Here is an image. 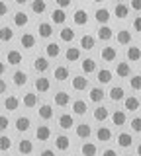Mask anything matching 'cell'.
<instances>
[{
    "instance_id": "obj_33",
    "label": "cell",
    "mask_w": 141,
    "mask_h": 156,
    "mask_svg": "<svg viewBox=\"0 0 141 156\" xmlns=\"http://www.w3.org/2000/svg\"><path fill=\"white\" fill-rule=\"evenodd\" d=\"M37 113H39V119H43V121H49L51 117H53V107L49 105V104H43L39 109H37Z\"/></svg>"
},
{
    "instance_id": "obj_47",
    "label": "cell",
    "mask_w": 141,
    "mask_h": 156,
    "mask_svg": "<svg viewBox=\"0 0 141 156\" xmlns=\"http://www.w3.org/2000/svg\"><path fill=\"white\" fill-rule=\"evenodd\" d=\"M129 86L131 90H141V74H133V78H129Z\"/></svg>"
},
{
    "instance_id": "obj_9",
    "label": "cell",
    "mask_w": 141,
    "mask_h": 156,
    "mask_svg": "<svg viewBox=\"0 0 141 156\" xmlns=\"http://www.w3.org/2000/svg\"><path fill=\"white\" fill-rule=\"evenodd\" d=\"M35 90L39 92V94H45V92H49V90H51L49 78H43V76L37 78V80H35Z\"/></svg>"
},
{
    "instance_id": "obj_5",
    "label": "cell",
    "mask_w": 141,
    "mask_h": 156,
    "mask_svg": "<svg viewBox=\"0 0 141 156\" xmlns=\"http://www.w3.org/2000/svg\"><path fill=\"white\" fill-rule=\"evenodd\" d=\"M110 18H112V16H110V10H108V8L102 6V8L96 10V22H98L100 26H108Z\"/></svg>"
},
{
    "instance_id": "obj_12",
    "label": "cell",
    "mask_w": 141,
    "mask_h": 156,
    "mask_svg": "<svg viewBox=\"0 0 141 156\" xmlns=\"http://www.w3.org/2000/svg\"><path fill=\"white\" fill-rule=\"evenodd\" d=\"M20 45L24 49H33L35 47V35H33V33H24L20 37Z\"/></svg>"
},
{
    "instance_id": "obj_55",
    "label": "cell",
    "mask_w": 141,
    "mask_h": 156,
    "mask_svg": "<svg viewBox=\"0 0 141 156\" xmlns=\"http://www.w3.org/2000/svg\"><path fill=\"white\" fill-rule=\"evenodd\" d=\"M6 90H8V84L0 78V94H6Z\"/></svg>"
},
{
    "instance_id": "obj_3",
    "label": "cell",
    "mask_w": 141,
    "mask_h": 156,
    "mask_svg": "<svg viewBox=\"0 0 141 156\" xmlns=\"http://www.w3.org/2000/svg\"><path fill=\"white\" fill-rule=\"evenodd\" d=\"M72 22H75V26H86L88 23V14H86V10H75V14H72Z\"/></svg>"
},
{
    "instance_id": "obj_23",
    "label": "cell",
    "mask_w": 141,
    "mask_h": 156,
    "mask_svg": "<svg viewBox=\"0 0 141 156\" xmlns=\"http://www.w3.org/2000/svg\"><path fill=\"white\" fill-rule=\"evenodd\" d=\"M112 37H114V29L110 26H100V29H98V39L100 41H110Z\"/></svg>"
},
{
    "instance_id": "obj_21",
    "label": "cell",
    "mask_w": 141,
    "mask_h": 156,
    "mask_svg": "<svg viewBox=\"0 0 141 156\" xmlns=\"http://www.w3.org/2000/svg\"><path fill=\"white\" fill-rule=\"evenodd\" d=\"M65 20H67V14H65V10H61V8H55V10L51 12V22H53V23L61 26V23H65Z\"/></svg>"
},
{
    "instance_id": "obj_46",
    "label": "cell",
    "mask_w": 141,
    "mask_h": 156,
    "mask_svg": "<svg viewBox=\"0 0 141 156\" xmlns=\"http://www.w3.org/2000/svg\"><path fill=\"white\" fill-rule=\"evenodd\" d=\"M10 146H12V139H10V136L0 135V150H2V152H8Z\"/></svg>"
},
{
    "instance_id": "obj_24",
    "label": "cell",
    "mask_w": 141,
    "mask_h": 156,
    "mask_svg": "<svg viewBox=\"0 0 141 156\" xmlns=\"http://www.w3.org/2000/svg\"><path fill=\"white\" fill-rule=\"evenodd\" d=\"M28 22H30V18H28L26 12H16L14 14V26L16 27H26Z\"/></svg>"
},
{
    "instance_id": "obj_4",
    "label": "cell",
    "mask_w": 141,
    "mask_h": 156,
    "mask_svg": "<svg viewBox=\"0 0 141 156\" xmlns=\"http://www.w3.org/2000/svg\"><path fill=\"white\" fill-rule=\"evenodd\" d=\"M35 139L39 140V143H45V140L51 139V129L47 125H39L35 129Z\"/></svg>"
},
{
    "instance_id": "obj_6",
    "label": "cell",
    "mask_w": 141,
    "mask_h": 156,
    "mask_svg": "<svg viewBox=\"0 0 141 156\" xmlns=\"http://www.w3.org/2000/svg\"><path fill=\"white\" fill-rule=\"evenodd\" d=\"M22 58H24L22 53L16 51V49H12V51L6 53V62H8V65H12V66H18V65L22 62Z\"/></svg>"
},
{
    "instance_id": "obj_22",
    "label": "cell",
    "mask_w": 141,
    "mask_h": 156,
    "mask_svg": "<svg viewBox=\"0 0 141 156\" xmlns=\"http://www.w3.org/2000/svg\"><path fill=\"white\" fill-rule=\"evenodd\" d=\"M139 105H141V101H139L135 96H129V98H125V100H124V107H125L128 111H137Z\"/></svg>"
},
{
    "instance_id": "obj_52",
    "label": "cell",
    "mask_w": 141,
    "mask_h": 156,
    "mask_svg": "<svg viewBox=\"0 0 141 156\" xmlns=\"http://www.w3.org/2000/svg\"><path fill=\"white\" fill-rule=\"evenodd\" d=\"M131 10H135V12H141V0H133V2L129 4Z\"/></svg>"
},
{
    "instance_id": "obj_42",
    "label": "cell",
    "mask_w": 141,
    "mask_h": 156,
    "mask_svg": "<svg viewBox=\"0 0 141 156\" xmlns=\"http://www.w3.org/2000/svg\"><path fill=\"white\" fill-rule=\"evenodd\" d=\"M12 39H14V29L12 27H8V26L0 27V41H12Z\"/></svg>"
},
{
    "instance_id": "obj_19",
    "label": "cell",
    "mask_w": 141,
    "mask_h": 156,
    "mask_svg": "<svg viewBox=\"0 0 141 156\" xmlns=\"http://www.w3.org/2000/svg\"><path fill=\"white\" fill-rule=\"evenodd\" d=\"M37 31H39V37L49 39L53 35V26H51V23H47V22H41L39 26H37Z\"/></svg>"
},
{
    "instance_id": "obj_14",
    "label": "cell",
    "mask_w": 141,
    "mask_h": 156,
    "mask_svg": "<svg viewBox=\"0 0 141 156\" xmlns=\"http://www.w3.org/2000/svg\"><path fill=\"white\" fill-rule=\"evenodd\" d=\"M30 125H32V121H30V117H18V119H16V125H14V127H16V131H18V133H26V131L28 129H30Z\"/></svg>"
},
{
    "instance_id": "obj_31",
    "label": "cell",
    "mask_w": 141,
    "mask_h": 156,
    "mask_svg": "<svg viewBox=\"0 0 141 156\" xmlns=\"http://www.w3.org/2000/svg\"><path fill=\"white\" fill-rule=\"evenodd\" d=\"M90 133H92V129H90V125L88 123H80V125H76V136L79 139H88L90 136Z\"/></svg>"
},
{
    "instance_id": "obj_28",
    "label": "cell",
    "mask_w": 141,
    "mask_h": 156,
    "mask_svg": "<svg viewBox=\"0 0 141 156\" xmlns=\"http://www.w3.org/2000/svg\"><path fill=\"white\" fill-rule=\"evenodd\" d=\"M124 88L121 86H112L110 88V92H108V96H110V100L112 101H120V100H124Z\"/></svg>"
},
{
    "instance_id": "obj_27",
    "label": "cell",
    "mask_w": 141,
    "mask_h": 156,
    "mask_svg": "<svg viewBox=\"0 0 141 156\" xmlns=\"http://www.w3.org/2000/svg\"><path fill=\"white\" fill-rule=\"evenodd\" d=\"M131 144H133V136H131L129 133H120L118 135V146H121V148H129Z\"/></svg>"
},
{
    "instance_id": "obj_26",
    "label": "cell",
    "mask_w": 141,
    "mask_h": 156,
    "mask_svg": "<svg viewBox=\"0 0 141 156\" xmlns=\"http://www.w3.org/2000/svg\"><path fill=\"white\" fill-rule=\"evenodd\" d=\"M69 74H71V72H69L67 66H57L55 72H53V78H55L57 82H65L67 78H69Z\"/></svg>"
},
{
    "instance_id": "obj_51",
    "label": "cell",
    "mask_w": 141,
    "mask_h": 156,
    "mask_svg": "<svg viewBox=\"0 0 141 156\" xmlns=\"http://www.w3.org/2000/svg\"><path fill=\"white\" fill-rule=\"evenodd\" d=\"M133 29H135V31H139V33H141V16L133 18Z\"/></svg>"
},
{
    "instance_id": "obj_41",
    "label": "cell",
    "mask_w": 141,
    "mask_h": 156,
    "mask_svg": "<svg viewBox=\"0 0 141 156\" xmlns=\"http://www.w3.org/2000/svg\"><path fill=\"white\" fill-rule=\"evenodd\" d=\"M96 139L102 140V143H108V140L112 139V131L108 129V127H100V129L96 131Z\"/></svg>"
},
{
    "instance_id": "obj_54",
    "label": "cell",
    "mask_w": 141,
    "mask_h": 156,
    "mask_svg": "<svg viewBox=\"0 0 141 156\" xmlns=\"http://www.w3.org/2000/svg\"><path fill=\"white\" fill-rule=\"evenodd\" d=\"M102 156H118V152H116L114 148H106L104 152H102Z\"/></svg>"
},
{
    "instance_id": "obj_16",
    "label": "cell",
    "mask_w": 141,
    "mask_h": 156,
    "mask_svg": "<svg viewBox=\"0 0 141 156\" xmlns=\"http://www.w3.org/2000/svg\"><path fill=\"white\" fill-rule=\"evenodd\" d=\"M69 104H71V94H67V92H57L55 94V105L67 107Z\"/></svg>"
},
{
    "instance_id": "obj_57",
    "label": "cell",
    "mask_w": 141,
    "mask_h": 156,
    "mask_svg": "<svg viewBox=\"0 0 141 156\" xmlns=\"http://www.w3.org/2000/svg\"><path fill=\"white\" fill-rule=\"evenodd\" d=\"M4 72H6V62H2V61H0V76H2Z\"/></svg>"
},
{
    "instance_id": "obj_8",
    "label": "cell",
    "mask_w": 141,
    "mask_h": 156,
    "mask_svg": "<svg viewBox=\"0 0 141 156\" xmlns=\"http://www.w3.org/2000/svg\"><path fill=\"white\" fill-rule=\"evenodd\" d=\"M71 84H72V90L82 92V90H86V88H88V78H84V76H75Z\"/></svg>"
},
{
    "instance_id": "obj_45",
    "label": "cell",
    "mask_w": 141,
    "mask_h": 156,
    "mask_svg": "<svg viewBox=\"0 0 141 156\" xmlns=\"http://www.w3.org/2000/svg\"><path fill=\"white\" fill-rule=\"evenodd\" d=\"M22 101H24V105H26V107H30V109H32V107L37 105V94H32V92H30V94L24 96Z\"/></svg>"
},
{
    "instance_id": "obj_39",
    "label": "cell",
    "mask_w": 141,
    "mask_h": 156,
    "mask_svg": "<svg viewBox=\"0 0 141 156\" xmlns=\"http://www.w3.org/2000/svg\"><path fill=\"white\" fill-rule=\"evenodd\" d=\"M45 53H47V58H57V57H59V53H61V47L57 45V43H47Z\"/></svg>"
},
{
    "instance_id": "obj_44",
    "label": "cell",
    "mask_w": 141,
    "mask_h": 156,
    "mask_svg": "<svg viewBox=\"0 0 141 156\" xmlns=\"http://www.w3.org/2000/svg\"><path fill=\"white\" fill-rule=\"evenodd\" d=\"M32 10H33V14L41 16V14L47 10V4H45V0H35V2L32 4Z\"/></svg>"
},
{
    "instance_id": "obj_13",
    "label": "cell",
    "mask_w": 141,
    "mask_h": 156,
    "mask_svg": "<svg viewBox=\"0 0 141 156\" xmlns=\"http://www.w3.org/2000/svg\"><path fill=\"white\" fill-rule=\"evenodd\" d=\"M94 45H96V39L86 33V35H82V37H80V47H79V49H84V51H92V49H94Z\"/></svg>"
},
{
    "instance_id": "obj_60",
    "label": "cell",
    "mask_w": 141,
    "mask_h": 156,
    "mask_svg": "<svg viewBox=\"0 0 141 156\" xmlns=\"http://www.w3.org/2000/svg\"><path fill=\"white\" fill-rule=\"evenodd\" d=\"M8 156H10V154H8Z\"/></svg>"
},
{
    "instance_id": "obj_35",
    "label": "cell",
    "mask_w": 141,
    "mask_h": 156,
    "mask_svg": "<svg viewBox=\"0 0 141 156\" xmlns=\"http://www.w3.org/2000/svg\"><path fill=\"white\" fill-rule=\"evenodd\" d=\"M12 82H14L16 86H26V82H28V74H26L24 70H16V72L12 74Z\"/></svg>"
},
{
    "instance_id": "obj_36",
    "label": "cell",
    "mask_w": 141,
    "mask_h": 156,
    "mask_svg": "<svg viewBox=\"0 0 141 156\" xmlns=\"http://www.w3.org/2000/svg\"><path fill=\"white\" fill-rule=\"evenodd\" d=\"M82 72H84V74H90V72H96V61L94 58H84V61H82Z\"/></svg>"
},
{
    "instance_id": "obj_56",
    "label": "cell",
    "mask_w": 141,
    "mask_h": 156,
    "mask_svg": "<svg viewBox=\"0 0 141 156\" xmlns=\"http://www.w3.org/2000/svg\"><path fill=\"white\" fill-rule=\"evenodd\" d=\"M39 156H55V150L45 148V150H41V154H39Z\"/></svg>"
},
{
    "instance_id": "obj_53",
    "label": "cell",
    "mask_w": 141,
    "mask_h": 156,
    "mask_svg": "<svg viewBox=\"0 0 141 156\" xmlns=\"http://www.w3.org/2000/svg\"><path fill=\"white\" fill-rule=\"evenodd\" d=\"M57 6H59L61 10H65V8L71 6V0H57Z\"/></svg>"
},
{
    "instance_id": "obj_11",
    "label": "cell",
    "mask_w": 141,
    "mask_h": 156,
    "mask_svg": "<svg viewBox=\"0 0 141 156\" xmlns=\"http://www.w3.org/2000/svg\"><path fill=\"white\" fill-rule=\"evenodd\" d=\"M110 117H112V123L118 125V127L125 125V121H128V117H125V111H124V109H116Z\"/></svg>"
},
{
    "instance_id": "obj_50",
    "label": "cell",
    "mask_w": 141,
    "mask_h": 156,
    "mask_svg": "<svg viewBox=\"0 0 141 156\" xmlns=\"http://www.w3.org/2000/svg\"><path fill=\"white\" fill-rule=\"evenodd\" d=\"M8 10H10V6H8L6 2H2V0H0V18H2V16H6V14H8Z\"/></svg>"
},
{
    "instance_id": "obj_29",
    "label": "cell",
    "mask_w": 141,
    "mask_h": 156,
    "mask_svg": "<svg viewBox=\"0 0 141 156\" xmlns=\"http://www.w3.org/2000/svg\"><path fill=\"white\" fill-rule=\"evenodd\" d=\"M69 146H71V139H69V136L59 135V136L55 139V148H57V150H63V152H65Z\"/></svg>"
},
{
    "instance_id": "obj_20",
    "label": "cell",
    "mask_w": 141,
    "mask_h": 156,
    "mask_svg": "<svg viewBox=\"0 0 141 156\" xmlns=\"http://www.w3.org/2000/svg\"><path fill=\"white\" fill-rule=\"evenodd\" d=\"M18 150H20V154H24V156L32 154L33 152V143L28 140V139H22L20 143H18Z\"/></svg>"
},
{
    "instance_id": "obj_2",
    "label": "cell",
    "mask_w": 141,
    "mask_h": 156,
    "mask_svg": "<svg viewBox=\"0 0 141 156\" xmlns=\"http://www.w3.org/2000/svg\"><path fill=\"white\" fill-rule=\"evenodd\" d=\"M33 68H35L39 74L47 72V70H49V58H47V57H35V58H33Z\"/></svg>"
},
{
    "instance_id": "obj_38",
    "label": "cell",
    "mask_w": 141,
    "mask_h": 156,
    "mask_svg": "<svg viewBox=\"0 0 141 156\" xmlns=\"http://www.w3.org/2000/svg\"><path fill=\"white\" fill-rule=\"evenodd\" d=\"M59 37H61V41H65V43H72V39H75V29L63 27L59 31Z\"/></svg>"
},
{
    "instance_id": "obj_40",
    "label": "cell",
    "mask_w": 141,
    "mask_h": 156,
    "mask_svg": "<svg viewBox=\"0 0 141 156\" xmlns=\"http://www.w3.org/2000/svg\"><path fill=\"white\" fill-rule=\"evenodd\" d=\"M116 37H118L120 45H129V43H131V31H128V29H120Z\"/></svg>"
},
{
    "instance_id": "obj_30",
    "label": "cell",
    "mask_w": 141,
    "mask_h": 156,
    "mask_svg": "<svg viewBox=\"0 0 141 156\" xmlns=\"http://www.w3.org/2000/svg\"><path fill=\"white\" fill-rule=\"evenodd\" d=\"M112 70H108V68H102V70L96 72V78H98V82L100 84H110L112 82Z\"/></svg>"
},
{
    "instance_id": "obj_59",
    "label": "cell",
    "mask_w": 141,
    "mask_h": 156,
    "mask_svg": "<svg viewBox=\"0 0 141 156\" xmlns=\"http://www.w3.org/2000/svg\"><path fill=\"white\" fill-rule=\"evenodd\" d=\"M125 156H133V154H125Z\"/></svg>"
},
{
    "instance_id": "obj_18",
    "label": "cell",
    "mask_w": 141,
    "mask_h": 156,
    "mask_svg": "<svg viewBox=\"0 0 141 156\" xmlns=\"http://www.w3.org/2000/svg\"><path fill=\"white\" fill-rule=\"evenodd\" d=\"M20 104H22V101H20L18 96H8L6 100H4V107H6L8 111H16L18 107H20Z\"/></svg>"
},
{
    "instance_id": "obj_1",
    "label": "cell",
    "mask_w": 141,
    "mask_h": 156,
    "mask_svg": "<svg viewBox=\"0 0 141 156\" xmlns=\"http://www.w3.org/2000/svg\"><path fill=\"white\" fill-rule=\"evenodd\" d=\"M100 58L106 61V62H114L116 58H118V49H116V47H102Z\"/></svg>"
},
{
    "instance_id": "obj_17",
    "label": "cell",
    "mask_w": 141,
    "mask_h": 156,
    "mask_svg": "<svg viewBox=\"0 0 141 156\" xmlns=\"http://www.w3.org/2000/svg\"><path fill=\"white\" fill-rule=\"evenodd\" d=\"M72 125H75V117H72L71 113H63V115L59 117V127H61V129L69 131Z\"/></svg>"
},
{
    "instance_id": "obj_49",
    "label": "cell",
    "mask_w": 141,
    "mask_h": 156,
    "mask_svg": "<svg viewBox=\"0 0 141 156\" xmlns=\"http://www.w3.org/2000/svg\"><path fill=\"white\" fill-rule=\"evenodd\" d=\"M8 125H10V121H8V117H6V115H0V133L8 129Z\"/></svg>"
},
{
    "instance_id": "obj_15",
    "label": "cell",
    "mask_w": 141,
    "mask_h": 156,
    "mask_svg": "<svg viewBox=\"0 0 141 156\" xmlns=\"http://www.w3.org/2000/svg\"><path fill=\"white\" fill-rule=\"evenodd\" d=\"M116 74H118L120 78H129L131 76L129 62H118V66H116Z\"/></svg>"
},
{
    "instance_id": "obj_25",
    "label": "cell",
    "mask_w": 141,
    "mask_h": 156,
    "mask_svg": "<svg viewBox=\"0 0 141 156\" xmlns=\"http://www.w3.org/2000/svg\"><path fill=\"white\" fill-rule=\"evenodd\" d=\"M86 109H88V105H86L84 100H75L72 101V113L75 115H84Z\"/></svg>"
},
{
    "instance_id": "obj_32",
    "label": "cell",
    "mask_w": 141,
    "mask_h": 156,
    "mask_svg": "<svg viewBox=\"0 0 141 156\" xmlns=\"http://www.w3.org/2000/svg\"><path fill=\"white\" fill-rule=\"evenodd\" d=\"M80 152H82V156H96L98 154V146L94 143H84L80 146Z\"/></svg>"
},
{
    "instance_id": "obj_58",
    "label": "cell",
    "mask_w": 141,
    "mask_h": 156,
    "mask_svg": "<svg viewBox=\"0 0 141 156\" xmlns=\"http://www.w3.org/2000/svg\"><path fill=\"white\" fill-rule=\"evenodd\" d=\"M137 156H141V143L137 144Z\"/></svg>"
},
{
    "instance_id": "obj_34",
    "label": "cell",
    "mask_w": 141,
    "mask_h": 156,
    "mask_svg": "<svg viewBox=\"0 0 141 156\" xmlns=\"http://www.w3.org/2000/svg\"><path fill=\"white\" fill-rule=\"evenodd\" d=\"M108 117H110V111H108V107H104V105H98V107L94 109V119H96V121H100V123H102V121H106Z\"/></svg>"
},
{
    "instance_id": "obj_10",
    "label": "cell",
    "mask_w": 141,
    "mask_h": 156,
    "mask_svg": "<svg viewBox=\"0 0 141 156\" xmlns=\"http://www.w3.org/2000/svg\"><path fill=\"white\" fill-rule=\"evenodd\" d=\"M104 96H106V92L102 90L100 86H96V88H90V94H88L90 101H94V104H100V101L104 100Z\"/></svg>"
},
{
    "instance_id": "obj_43",
    "label": "cell",
    "mask_w": 141,
    "mask_h": 156,
    "mask_svg": "<svg viewBox=\"0 0 141 156\" xmlns=\"http://www.w3.org/2000/svg\"><path fill=\"white\" fill-rule=\"evenodd\" d=\"M141 58V49L139 47H128V61L129 62H135Z\"/></svg>"
},
{
    "instance_id": "obj_37",
    "label": "cell",
    "mask_w": 141,
    "mask_h": 156,
    "mask_svg": "<svg viewBox=\"0 0 141 156\" xmlns=\"http://www.w3.org/2000/svg\"><path fill=\"white\" fill-rule=\"evenodd\" d=\"M65 58L69 62L79 61V58H80V49L79 47H69V49H67V53H65Z\"/></svg>"
},
{
    "instance_id": "obj_7",
    "label": "cell",
    "mask_w": 141,
    "mask_h": 156,
    "mask_svg": "<svg viewBox=\"0 0 141 156\" xmlns=\"http://www.w3.org/2000/svg\"><path fill=\"white\" fill-rule=\"evenodd\" d=\"M114 14H116V18L118 20H125L129 16V6L128 4H124V2H118L114 6Z\"/></svg>"
},
{
    "instance_id": "obj_48",
    "label": "cell",
    "mask_w": 141,
    "mask_h": 156,
    "mask_svg": "<svg viewBox=\"0 0 141 156\" xmlns=\"http://www.w3.org/2000/svg\"><path fill=\"white\" fill-rule=\"evenodd\" d=\"M131 129L135 131V133H141V117H133V119H131Z\"/></svg>"
}]
</instances>
